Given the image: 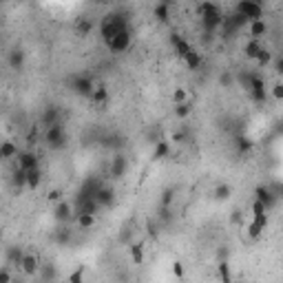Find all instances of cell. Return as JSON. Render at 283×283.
I'll use <instances>...</instances> for the list:
<instances>
[{
	"label": "cell",
	"instance_id": "cell-1",
	"mask_svg": "<svg viewBox=\"0 0 283 283\" xmlns=\"http://www.w3.org/2000/svg\"><path fill=\"white\" fill-rule=\"evenodd\" d=\"M122 29H129V20H126L122 13H108V16L102 18L100 34H102V38H104V42L111 40L115 34H120Z\"/></svg>",
	"mask_w": 283,
	"mask_h": 283
},
{
	"label": "cell",
	"instance_id": "cell-2",
	"mask_svg": "<svg viewBox=\"0 0 283 283\" xmlns=\"http://www.w3.org/2000/svg\"><path fill=\"white\" fill-rule=\"evenodd\" d=\"M199 16H201V22H204V29L206 31H215L217 27L224 22V13L217 4L212 2H204L199 7Z\"/></svg>",
	"mask_w": 283,
	"mask_h": 283
},
{
	"label": "cell",
	"instance_id": "cell-3",
	"mask_svg": "<svg viewBox=\"0 0 283 283\" xmlns=\"http://www.w3.org/2000/svg\"><path fill=\"white\" fill-rule=\"evenodd\" d=\"M45 142H47V146H49V148H53V150H60V148H64V146H67V131H64L62 122H60V124L47 126Z\"/></svg>",
	"mask_w": 283,
	"mask_h": 283
},
{
	"label": "cell",
	"instance_id": "cell-4",
	"mask_svg": "<svg viewBox=\"0 0 283 283\" xmlns=\"http://www.w3.org/2000/svg\"><path fill=\"white\" fill-rule=\"evenodd\" d=\"M235 13H239L243 20L250 22V20H257V18H263V7L259 4V0H239Z\"/></svg>",
	"mask_w": 283,
	"mask_h": 283
},
{
	"label": "cell",
	"instance_id": "cell-5",
	"mask_svg": "<svg viewBox=\"0 0 283 283\" xmlns=\"http://www.w3.org/2000/svg\"><path fill=\"white\" fill-rule=\"evenodd\" d=\"M133 45V34L131 29H122L120 34H115L111 40H106V47L113 51V53H126Z\"/></svg>",
	"mask_w": 283,
	"mask_h": 283
},
{
	"label": "cell",
	"instance_id": "cell-6",
	"mask_svg": "<svg viewBox=\"0 0 283 283\" xmlns=\"http://www.w3.org/2000/svg\"><path fill=\"white\" fill-rule=\"evenodd\" d=\"M241 80L246 82V89L254 102H266V82L259 75H243Z\"/></svg>",
	"mask_w": 283,
	"mask_h": 283
},
{
	"label": "cell",
	"instance_id": "cell-7",
	"mask_svg": "<svg viewBox=\"0 0 283 283\" xmlns=\"http://www.w3.org/2000/svg\"><path fill=\"white\" fill-rule=\"evenodd\" d=\"M95 89V82H93L89 75H73L71 78V91L80 97H89L91 91Z\"/></svg>",
	"mask_w": 283,
	"mask_h": 283
},
{
	"label": "cell",
	"instance_id": "cell-8",
	"mask_svg": "<svg viewBox=\"0 0 283 283\" xmlns=\"http://www.w3.org/2000/svg\"><path fill=\"white\" fill-rule=\"evenodd\" d=\"M254 195H257V197H254V199H259V201H261V204L266 206L268 210H272V208H275V206H277V199H279V197H277L275 192H272V188H268V186H259L257 190H254Z\"/></svg>",
	"mask_w": 283,
	"mask_h": 283
},
{
	"label": "cell",
	"instance_id": "cell-9",
	"mask_svg": "<svg viewBox=\"0 0 283 283\" xmlns=\"http://www.w3.org/2000/svg\"><path fill=\"white\" fill-rule=\"evenodd\" d=\"M71 215H73L71 204H69V201H64V199H60L58 204H55V208H53V219L58 221V224H69Z\"/></svg>",
	"mask_w": 283,
	"mask_h": 283
},
{
	"label": "cell",
	"instance_id": "cell-10",
	"mask_svg": "<svg viewBox=\"0 0 283 283\" xmlns=\"http://www.w3.org/2000/svg\"><path fill=\"white\" fill-rule=\"evenodd\" d=\"M95 199H97V204H100V208H111L113 201H115V190H113L111 186H104V184H102L95 192Z\"/></svg>",
	"mask_w": 283,
	"mask_h": 283
},
{
	"label": "cell",
	"instance_id": "cell-11",
	"mask_svg": "<svg viewBox=\"0 0 283 283\" xmlns=\"http://www.w3.org/2000/svg\"><path fill=\"white\" fill-rule=\"evenodd\" d=\"M16 159H18V168H22V171H29V168L38 166V155L31 153V150H18Z\"/></svg>",
	"mask_w": 283,
	"mask_h": 283
},
{
	"label": "cell",
	"instance_id": "cell-12",
	"mask_svg": "<svg viewBox=\"0 0 283 283\" xmlns=\"http://www.w3.org/2000/svg\"><path fill=\"white\" fill-rule=\"evenodd\" d=\"M60 117H62V111H60V106H55V104H51V106H47L45 111H42V117H40V122L45 126H51V124H60Z\"/></svg>",
	"mask_w": 283,
	"mask_h": 283
},
{
	"label": "cell",
	"instance_id": "cell-13",
	"mask_svg": "<svg viewBox=\"0 0 283 283\" xmlns=\"http://www.w3.org/2000/svg\"><path fill=\"white\" fill-rule=\"evenodd\" d=\"M20 270L25 272L27 277H34L36 272H38V268H40V263H38V257L36 254H22V259H20Z\"/></svg>",
	"mask_w": 283,
	"mask_h": 283
},
{
	"label": "cell",
	"instance_id": "cell-14",
	"mask_svg": "<svg viewBox=\"0 0 283 283\" xmlns=\"http://www.w3.org/2000/svg\"><path fill=\"white\" fill-rule=\"evenodd\" d=\"M248 34H250V38H254V40H261V38L268 34V22L263 20V18L250 20L248 22Z\"/></svg>",
	"mask_w": 283,
	"mask_h": 283
},
{
	"label": "cell",
	"instance_id": "cell-15",
	"mask_svg": "<svg viewBox=\"0 0 283 283\" xmlns=\"http://www.w3.org/2000/svg\"><path fill=\"white\" fill-rule=\"evenodd\" d=\"M126 168H129V162H126L124 155H115L111 162V168H108V173H111V177H122L126 173Z\"/></svg>",
	"mask_w": 283,
	"mask_h": 283
},
{
	"label": "cell",
	"instance_id": "cell-16",
	"mask_svg": "<svg viewBox=\"0 0 283 283\" xmlns=\"http://www.w3.org/2000/svg\"><path fill=\"white\" fill-rule=\"evenodd\" d=\"M25 60H27V53L22 49H11V51H9L7 62H9V67H11L13 71H20L22 67H25Z\"/></svg>",
	"mask_w": 283,
	"mask_h": 283
},
{
	"label": "cell",
	"instance_id": "cell-17",
	"mask_svg": "<svg viewBox=\"0 0 283 283\" xmlns=\"http://www.w3.org/2000/svg\"><path fill=\"white\" fill-rule=\"evenodd\" d=\"M75 226L80 230H91L95 226V215H89V212H75Z\"/></svg>",
	"mask_w": 283,
	"mask_h": 283
},
{
	"label": "cell",
	"instance_id": "cell-18",
	"mask_svg": "<svg viewBox=\"0 0 283 283\" xmlns=\"http://www.w3.org/2000/svg\"><path fill=\"white\" fill-rule=\"evenodd\" d=\"M230 195H233V186L230 184H217L212 188V199L215 201H226V199H230Z\"/></svg>",
	"mask_w": 283,
	"mask_h": 283
},
{
	"label": "cell",
	"instance_id": "cell-19",
	"mask_svg": "<svg viewBox=\"0 0 283 283\" xmlns=\"http://www.w3.org/2000/svg\"><path fill=\"white\" fill-rule=\"evenodd\" d=\"M89 100H91L95 106L106 104V102H108V91H106V87H102V84H100V87H95V89L91 91V95H89Z\"/></svg>",
	"mask_w": 283,
	"mask_h": 283
},
{
	"label": "cell",
	"instance_id": "cell-20",
	"mask_svg": "<svg viewBox=\"0 0 283 283\" xmlns=\"http://www.w3.org/2000/svg\"><path fill=\"white\" fill-rule=\"evenodd\" d=\"M171 42H173V49H175V53L184 60V55H186L188 51H190V45H188V42L184 40L182 36H177V34H173V36H171Z\"/></svg>",
	"mask_w": 283,
	"mask_h": 283
},
{
	"label": "cell",
	"instance_id": "cell-21",
	"mask_svg": "<svg viewBox=\"0 0 283 283\" xmlns=\"http://www.w3.org/2000/svg\"><path fill=\"white\" fill-rule=\"evenodd\" d=\"M168 155H171V142H166V140H157V142H155L153 159H166Z\"/></svg>",
	"mask_w": 283,
	"mask_h": 283
},
{
	"label": "cell",
	"instance_id": "cell-22",
	"mask_svg": "<svg viewBox=\"0 0 283 283\" xmlns=\"http://www.w3.org/2000/svg\"><path fill=\"white\" fill-rule=\"evenodd\" d=\"M16 155H18V146L13 142L9 140L0 142V159H16Z\"/></svg>",
	"mask_w": 283,
	"mask_h": 283
},
{
	"label": "cell",
	"instance_id": "cell-23",
	"mask_svg": "<svg viewBox=\"0 0 283 283\" xmlns=\"http://www.w3.org/2000/svg\"><path fill=\"white\" fill-rule=\"evenodd\" d=\"M40 184H42V171H40V166L29 168V171H27V188L36 190Z\"/></svg>",
	"mask_w": 283,
	"mask_h": 283
},
{
	"label": "cell",
	"instance_id": "cell-24",
	"mask_svg": "<svg viewBox=\"0 0 283 283\" xmlns=\"http://www.w3.org/2000/svg\"><path fill=\"white\" fill-rule=\"evenodd\" d=\"M53 241L58 243V246H67L71 241V230L67 228V224H60V228L53 233Z\"/></svg>",
	"mask_w": 283,
	"mask_h": 283
},
{
	"label": "cell",
	"instance_id": "cell-25",
	"mask_svg": "<svg viewBox=\"0 0 283 283\" xmlns=\"http://www.w3.org/2000/svg\"><path fill=\"white\" fill-rule=\"evenodd\" d=\"M184 64H186V67H188V69L197 71V69H199V67H201V55H199V53H197V51H195V49H190V51H188V53H186V55H184Z\"/></svg>",
	"mask_w": 283,
	"mask_h": 283
},
{
	"label": "cell",
	"instance_id": "cell-26",
	"mask_svg": "<svg viewBox=\"0 0 283 283\" xmlns=\"http://www.w3.org/2000/svg\"><path fill=\"white\" fill-rule=\"evenodd\" d=\"M155 18H157L159 22H168L171 20V4H166V2H157L155 4Z\"/></svg>",
	"mask_w": 283,
	"mask_h": 283
},
{
	"label": "cell",
	"instance_id": "cell-27",
	"mask_svg": "<svg viewBox=\"0 0 283 283\" xmlns=\"http://www.w3.org/2000/svg\"><path fill=\"white\" fill-rule=\"evenodd\" d=\"M261 49H263L261 40H254V38H250V40L246 42V49H243V51H246V55H248L250 60H254V58L259 55V51H261Z\"/></svg>",
	"mask_w": 283,
	"mask_h": 283
},
{
	"label": "cell",
	"instance_id": "cell-28",
	"mask_svg": "<svg viewBox=\"0 0 283 283\" xmlns=\"http://www.w3.org/2000/svg\"><path fill=\"white\" fill-rule=\"evenodd\" d=\"M129 250H131V261H133L135 266H142V263H144V246H142V243H133Z\"/></svg>",
	"mask_w": 283,
	"mask_h": 283
},
{
	"label": "cell",
	"instance_id": "cell-29",
	"mask_svg": "<svg viewBox=\"0 0 283 283\" xmlns=\"http://www.w3.org/2000/svg\"><path fill=\"white\" fill-rule=\"evenodd\" d=\"M75 31H78V36H89L93 31V22L89 20V18H80L78 22H75Z\"/></svg>",
	"mask_w": 283,
	"mask_h": 283
},
{
	"label": "cell",
	"instance_id": "cell-30",
	"mask_svg": "<svg viewBox=\"0 0 283 283\" xmlns=\"http://www.w3.org/2000/svg\"><path fill=\"white\" fill-rule=\"evenodd\" d=\"M11 184L20 190V188H27V171H22V168H16L13 171V177H11Z\"/></svg>",
	"mask_w": 283,
	"mask_h": 283
},
{
	"label": "cell",
	"instance_id": "cell-31",
	"mask_svg": "<svg viewBox=\"0 0 283 283\" xmlns=\"http://www.w3.org/2000/svg\"><path fill=\"white\" fill-rule=\"evenodd\" d=\"M190 111H192L190 102H182V104H175V117H177V120H186V117L190 115Z\"/></svg>",
	"mask_w": 283,
	"mask_h": 283
},
{
	"label": "cell",
	"instance_id": "cell-32",
	"mask_svg": "<svg viewBox=\"0 0 283 283\" xmlns=\"http://www.w3.org/2000/svg\"><path fill=\"white\" fill-rule=\"evenodd\" d=\"M235 146H237V150L239 153H248L250 148H252V142H250L246 135H239L237 140H235Z\"/></svg>",
	"mask_w": 283,
	"mask_h": 283
},
{
	"label": "cell",
	"instance_id": "cell-33",
	"mask_svg": "<svg viewBox=\"0 0 283 283\" xmlns=\"http://www.w3.org/2000/svg\"><path fill=\"white\" fill-rule=\"evenodd\" d=\"M254 60H257V64H259V67H266V64H270V60H272V53H270V51L266 49V47H263V49L259 51V55H257V58H254Z\"/></svg>",
	"mask_w": 283,
	"mask_h": 283
},
{
	"label": "cell",
	"instance_id": "cell-34",
	"mask_svg": "<svg viewBox=\"0 0 283 283\" xmlns=\"http://www.w3.org/2000/svg\"><path fill=\"white\" fill-rule=\"evenodd\" d=\"M173 102L175 104H182V102H188V91L184 87H177L175 91H173Z\"/></svg>",
	"mask_w": 283,
	"mask_h": 283
},
{
	"label": "cell",
	"instance_id": "cell-35",
	"mask_svg": "<svg viewBox=\"0 0 283 283\" xmlns=\"http://www.w3.org/2000/svg\"><path fill=\"white\" fill-rule=\"evenodd\" d=\"M261 233H263L261 226H259L257 221H250V224H248V235H250V237L257 239V237H261Z\"/></svg>",
	"mask_w": 283,
	"mask_h": 283
},
{
	"label": "cell",
	"instance_id": "cell-36",
	"mask_svg": "<svg viewBox=\"0 0 283 283\" xmlns=\"http://www.w3.org/2000/svg\"><path fill=\"white\" fill-rule=\"evenodd\" d=\"M233 82H235V78H233V73H230V71H224V73L219 75V84H221L224 89H228Z\"/></svg>",
	"mask_w": 283,
	"mask_h": 283
},
{
	"label": "cell",
	"instance_id": "cell-37",
	"mask_svg": "<svg viewBox=\"0 0 283 283\" xmlns=\"http://www.w3.org/2000/svg\"><path fill=\"white\" fill-rule=\"evenodd\" d=\"M259 215H268V208L259 199H254L252 201V217H259Z\"/></svg>",
	"mask_w": 283,
	"mask_h": 283
},
{
	"label": "cell",
	"instance_id": "cell-38",
	"mask_svg": "<svg viewBox=\"0 0 283 283\" xmlns=\"http://www.w3.org/2000/svg\"><path fill=\"white\" fill-rule=\"evenodd\" d=\"M22 254H25V252H22L20 248H11V250H9V261L18 266V263H20V259H22Z\"/></svg>",
	"mask_w": 283,
	"mask_h": 283
},
{
	"label": "cell",
	"instance_id": "cell-39",
	"mask_svg": "<svg viewBox=\"0 0 283 283\" xmlns=\"http://www.w3.org/2000/svg\"><path fill=\"white\" fill-rule=\"evenodd\" d=\"M219 277H221V281H230V272H228V261H221V263H219Z\"/></svg>",
	"mask_w": 283,
	"mask_h": 283
},
{
	"label": "cell",
	"instance_id": "cell-40",
	"mask_svg": "<svg viewBox=\"0 0 283 283\" xmlns=\"http://www.w3.org/2000/svg\"><path fill=\"white\" fill-rule=\"evenodd\" d=\"M62 197H64V195H62V190H60V188H55V190H51L49 195H47V199H49L51 204H58V201L62 199Z\"/></svg>",
	"mask_w": 283,
	"mask_h": 283
},
{
	"label": "cell",
	"instance_id": "cell-41",
	"mask_svg": "<svg viewBox=\"0 0 283 283\" xmlns=\"http://www.w3.org/2000/svg\"><path fill=\"white\" fill-rule=\"evenodd\" d=\"M272 95H275V100H283V84L277 82L275 87H272Z\"/></svg>",
	"mask_w": 283,
	"mask_h": 283
},
{
	"label": "cell",
	"instance_id": "cell-42",
	"mask_svg": "<svg viewBox=\"0 0 283 283\" xmlns=\"http://www.w3.org/2000/svg\"><path fill=\"white\" fill-rule=\"evenodd\" d=\"M82 279H84V272H82V268H80V270H75L73 275L69 277V281H73V283H80Z\"/></svg>",
	"mask_w": 283,
	"mask_h": 283
},
{
	"label": "cell",
	"instance_id": "cell-43",
	"mask_svg": "<svg viewBox=\"0 0 283 283\" xmlns=\"http://www.w3.org/2000/svg\"><path fill=\"white\" fill-rule=\"evenodd\" d=\"M173 201V190H164V197H162V206H168Z\"/></svg>",
	"mask_w": 283,
	"mask_h": 283
},
{
	"label": "cell",
	"instance_id": "cell-44",
	"mask_svg": "<svg viewBox=\"0 0 283 283\" xmlns=\"http://www.w3.org/2000/svg\"><path fill=\"white\" fill-rule=\"evenodd\" d=\"M173 142H186V131H175L173 133Z\"/></svg>",
	"mask_w": 283,
	"mask_h": 283
},
{
	"label": "cell",
	"instance_id": "cell-45",
	"mask_svg": "<svg viewBox=\"0 0 283 283\" xmlns=\"http://www.w3.org/2000/svg\"><path fill=\"white\" fill-rule=\"evenodd\" d=\"M173 272H175L177 279H184V266L182 263H175V266H173Z\"/></svg>",
	"mask_w": 283,
	"mask_h": 283
},
{
	"label": "cell",
	"instance_id": "cell-46",
	"mask_svg": "<svg viewBox=\"0 0 283 283\" xmlns=\"http://www.w3.org/2000/svg\"><path fill=\"white\" fill-rule=\"evenodd\" d=\"M34 140H38V129H36V126L31 129V133H29V144H34Z\"/></svg>",
	"mask_w": 283,
	"mask_h": 283
},
{
	"label": "cell",
	"instance_id": "cell-47",
	"mask_svg": "<svg viewBox=\"0 0 283 283\" xmlns=\"http://www.w3.org/2000/svg\"><path fill=\"white\" fill-rule=\"evenodd\" d=\"M9 279H11V275H9V272H0V281H9Z\"/></svg>",
	"mask_w": 283,
	"mask_h": 283
},
{
	"label": "cell",
	"instance_id": "cell-48",
	"mask_svg": "<svg viewBox=\"0 0 283 283\" xmlns=\"http://www.w3.org/2000/svg\"><path fill=\"white\" fill-rule=\"evenodd\" d=\"M283 71V60H279V62H277V73H281Z\"/></svg>",
	"mask_w": 283,
	"mask_h": 283
},
{
	"label": "cell",
	"instance_id": "cell-49",
	"mask_svg": "<svg viewBox=\"0 0 283 283\" xmlns=\"http://www.w3.org/2000/svg\"><path fill=\"white\" fill-rule=\"evenodd\" d=\"M159 2H166V4H173V2H175V0H159Z\"/></svg>",
	"mask_w": 283,
	"mask_h": 283
},
{
	"label": "cell",
	"instance_id": "cell-50",
	"mask_svg": "<svg viewBox=\"0 0 283 283\" xmlns=\"http://www.w3.org/2000/svg\"><path fill=\"white\" fill-rule=\"evenodd\" d=\"M93 2H95V4H104L106 0H93Z\"/></svg>",
	"mask_w": 283,
	"mask_h": 283
},
{
	"label": "cell",
	"instance_id": "cell-51",
	"mask_svg": "<svg viewBox=\"0 0 283 283\" xmlns=\"http://www.w3.org/2000/svg\"><path fill=\"white\" fill-rule=\"evenodd\" d=\"M0 241H2V230H0Z\"/></svg>",
	"mask_w": 283,
	"mask_h": 283
}]
</instances>
